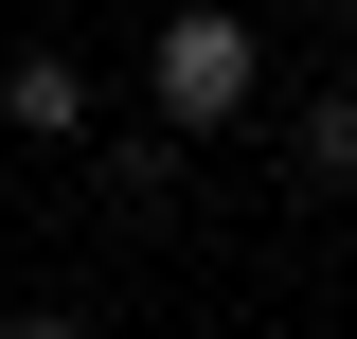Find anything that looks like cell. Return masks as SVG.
Returning a JSON list of instances; mask_svg holds the SVG:
<instances>
[{"mask_svg":"<svg viewBox=\"0 0 357 339\" xmlns=\"http://www.w3.org/2000/svg\"><path fill=\"white\" fill-rule=\"evenodd\" d=\"M250 89H268V36L232 0H178L161 54H143V107H161V126H250Z\"/></svg>","mask_w":357,"mask_h":339,"instance_id":"6da1fadb","label":"cell"},{"mask_svg":"<svg viewBox=\"0 0 357 339\" xmlns=\"http://www.w3.org/2000/svg\"><path fill=\"white\" fill-rule=\"evenodd\" d=\"M304 179H340V197H357V89H321V107H304Z\"/></svg>","mask_w":357,"mask_h":339,"instance_id":"3957f363","label":"cell"},{"mask_svg":"<svg viewBox=\"0 0 357 339\" xmlns=\"http://www.w3.org/2000/svg\"><path fill=\"white\" fill-rule=\"evenodd\" d=\"M340 36H357V0H340Z\"/></svg>","mask_w":357,"mask_h":339,"instance_id":"277c9868","label":"cell"},{"mask_svg":"<svg viewBox=\"0 0 357 339\" xmlns=\"http://www.w3.org/2000/svg\"><path fill=\"white\" fill-rule=\"evenodd\" d=\"M0 126L18 143H89V72L72 54H0Z\"/></svg>","mask_w":357,"mask_h":339,"instance_id":"7a4b0ae2","label":"cell"}]
</instances>
